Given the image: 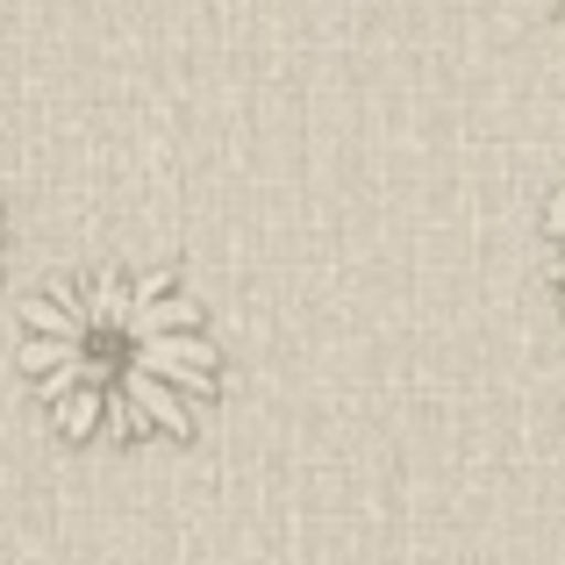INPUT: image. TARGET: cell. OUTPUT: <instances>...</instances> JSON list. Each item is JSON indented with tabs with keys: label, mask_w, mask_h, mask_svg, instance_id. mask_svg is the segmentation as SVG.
I'll use <instances>...</instances> for the list:
<instances>
[{
	"label": "cell",
	"mask_w": 565,
	"mask_h": 565,
	"mask_svg": "<svg viewBox=\"0 0 565 565\" xmlns=\"http://www.w3.org/2000/svg\"><path fill=\"white\" fill-rule=\"evenodd\" d=\"M22 373L57 437L151 444L222 394V351L172 273H86L22 301Z\"/></svg>",
	"instance_id": "6da1fadb"
},
{
	"label": "cell",
	"mask_w": 565,
	"mask_h": 565,
	"mask_svg": "<svg viewBox=\"0 0 565 565\" xmlns=\"http://www.w3.org/2000/svg\"><path fill=\"white\" fill-rule=\"evenodd\" d=\"M0 244H8V222H0Z\"/></svg>",
	"instance_id": "3957f363"
},
{
	"label": "cell",
	"mask_w": 565,
	"mask_h": 565,
	"mask_svg": "<svg viewBox=\"0 0 565 565\" xmlns=\"http://www.w3.org/2000/svg\"><path fill=\"white\" fill-rule=\"evenodd\" d=\"M544 230H552V279H558V301H565V186L544 207Z\"/></svg>",
	"instance_id": "7a4b0ae2"
}]
</instances>
